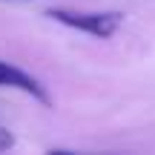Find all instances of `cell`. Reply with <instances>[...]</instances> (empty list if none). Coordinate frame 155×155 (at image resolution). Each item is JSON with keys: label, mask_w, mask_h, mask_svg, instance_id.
<instances>
[{"label": "cell", "mask_w": 155, "mask_h": 155, "mask_svg": "<svg viewBox=\"0 0 155 155\" xmlns=\"http://www.w3.org/2000/svg\"><path fill=\"white\" fill-rule=\"evenodd\" d=\"M49 17L69 29H78L83 35H92V38H112V35L121 29L124 15L121 12H75V9H49Z\"/></svg>", "instance_id": "6da1fadb"}, {"label": "cell", "mask_w": 155, "mask_h": 155, "mask_svg": "<svg viewBox=\"0 0 155 155\" xmlns=\"http://www.w3.org/2000/svg\"><path fill=\"white\" fill-rule=\"evenodd\" d=\"M0 86L20 89V92L32 95L35 101H40V104H49V95H46V89L40 86V81H38V78H32L29 72H23V69L15 66V63L0 61Z\"/></svg>", "instance_id": "7a4b0ae2"}, {"label": "cell", "mask_w": 155, "mask_h": 155, "mask_svg": "<svg viewBox=\"0 0 155 155\" xmlns=\"http://www.w3.org/2000/svg\"><path fill=\"white\" fill-rule=\"evenodd\" d=\"M12 147H15V138H12V132L6 127H0V152L3 150H12Z\"/></svg>", "instance_id": "3957f363"}]
</instances>
